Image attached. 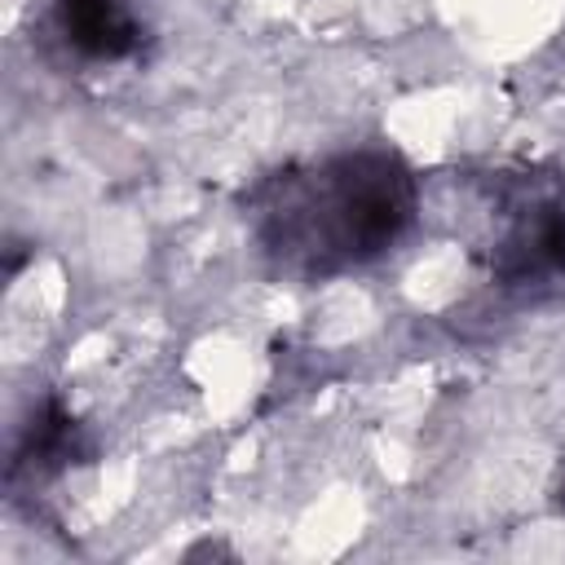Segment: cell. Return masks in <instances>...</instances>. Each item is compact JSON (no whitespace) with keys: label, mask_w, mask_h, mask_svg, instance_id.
<instances>
[{"label":"cell","mask_w":565,"mask_h":565,"mask_svg":"<svg viewBox=\"0 0 565 565\" xmlns=\"http://www.w3.org/2000/svg\"><path fill=\"white\" fill-rule=\"evenodd\" d=\"M243 207L269 265L318 282L393 252L415 225L419 190L402 154L366 146L278 168Z\"/></svg>","instance_id":"1"},{"label":"cell","mask_w":565,"mask_h":565,"mask_svg":"<svg viewBox=\"0 0 565 565\" xmlns=\"http://www.w3.org/2000/svg\"><path fill=\"white\" fill-rule=\"evenodd\" d=\"M499 225L486 243V269L503 291H543L565 282V181L521 177L499 199Z\"/></svg>","instance_id":"2"},{"label":"cell","mask_w":565,"mask_h":565,"mask_svg":"<svg viewBox=\"0 0 565 565\" xmlns=\"http://www.w3.org/2000/svg\"><path fill=\"white\" fill-rule=\"evenodd\" d=\"M84 459H93V441H88L84 424L71 415V406L62 397H40L18 428V441L9 455V486L53 481Z\"/></svg>","instance_id":"3"},{"label":"cell","mask_w":565,"mask_h":565,"mask_svg":"<svg viewBox=\"0 0 565 565\" xmlns=\"http://www.w3.org/2000/svg\"><path fill=\"white\" fill-rule=\"evenodd\" d=\"M53 26L84 62H128L146 44V22L132 0H53Z\"/></svg>","instance_id":"4"},{"label":"cell","mask_w":565,"mask_h":565,"mask_svg":"<svg viewBox=\"0 0 565 565\" xmlns=\"http://www.w3.org/2000/svg\"><path fill=\"white\" fill-rule=\"evenodd\" d=\"M561 508H565V477H561Z\"/></svg>","instance_id":"5"}]
</instances>
